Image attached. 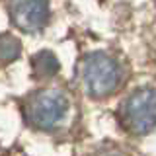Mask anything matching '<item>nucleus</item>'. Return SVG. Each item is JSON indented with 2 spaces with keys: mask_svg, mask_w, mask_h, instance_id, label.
<instances>
[{
  "mask_svg": "<svg viewBox=\"0 0 156 156\" xmlns=\"http://www.w3.org/2000/svg\"><path fill=\"white\" fill-rule=\"evenodd\" d=\"M58 58L51 51H39L31 58V68L37 78H51L58 72Z\"/></svg>",
  "mask_w": 156,
  "mask_h": 156,
  "instance_id": "obj_5",
  "label": "nucleus"
},
{
  "mask_svg": "<svg viewBox=\"0 0 156 156\" xmlns=\"http://www.w3.org/2000/svg\"><path fill=\"white\" fill-rule=\"evenodd\" d=\"M80 80L86 94L92 98H105L117 90L121 80L119 62L101 51L90 53L80 62Z\"/></svg>",
  "mask_w": 156,
  "mask_h": 156,
  "instance_id": "obj_1",
  "label": "nucleus"
},
{
  "mask_svg": "<svg viewBox=\"0 0 156 156\" xmlns=\"http://www.w3.org/2000/svg\"><path fill=\"white\" fill-rule=\"evenodd\" d=\"M20 51H22V45L16 37L8 35V33L0 35V61L2 62H10L14 58H18Z\"/></svg>",
  "mask_w": 156,
  "mask_h": 156,
  "instance_id": "obj_6",
  "label": "nucleus"
},
{
  "mask_svg": "<svg viewBox=\"0 0 156 156\" xmlns=\"http://www.w3.org/2000/svg\"><path fill=\"white\" fill-rule=\"evenodd\" d=\"M123 123L135 135H144L156 127V88H139L123 104Z\"/></svg>",
  "mask_w": 156,
  "mask_h": 156,
  "instance_id": "obj_3",
  "label": "nucleus"
},
{
  "mask_svg": "<svg viewBox=\"0 0 156 156\" xmlns=\"http://www.w3.org/2000/svg\"><path fill=\"white\" fill-rule=\"evenodd\" d=\"M96 156H121L117 150H113V148H104V150H100Z\"/></svg>",
  "mask_w": 156,
  "mask_h": 156,
  "instance_id": "obj_7",
  "label": "nucleus"
},
{
  "mask_svg": "<svg viewBox=\"0 0 156 156\" xmlns=\"http://www.w3.org/2000/svg\"><path fill=\"white\" fill-rule=\"evenodd\" d=\"M8 12L22 31H39L49 20V0H10Z\"/></svg>",
  "mask_w": 156,
  "mask_h": 156,
  "instance_id": "obj_4",
  "label": "nucleus"
},
{
  "mask_svg": "<svg viewBox=\"0 0 156 156\" xmlns=\"http://www.w3.org/2000/svg\"><path fill=\"white\" fill-rule=\"evenodd\" d=\"M68 111V100L61 90L55 88H45L27 98L23 105V115L26 121L35 129L49 131L66 117Z\"/></svg>",
  "mask_w": 156,
  "mask_h": 156,
  "instance_id": "obj_2",
  "label": "nucleus"
}]
</instances>
